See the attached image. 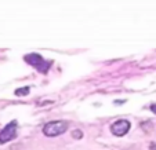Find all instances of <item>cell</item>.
Instances as JSON below:
<instances>
[{
    "label": "cell",
    "instance_id": "6da1fadb",
    "mask_svg": "<svg viewBox=\"0 0 156 150\" xmlns=\"http://www.w3.org/2000/svg\"><path fill=\"white\" fill-rule=\"evenodd\" d=\"M68 123L62 120H57V121H50L43 127V134L48 138H54V136H59L64 132H66L68 130Z\"/></svg>",
    "mask_w": 156,
    "mask_h": 150
},
{
    "label": "cell",
    "instance_id": "7a4b0ae2",
    "mask_svg": "<svg viewBox=\"0 0 156 150\" xmlns=\"http://www.w3.org/2000/svg\"><path fill=\"white\" fill-rule=\"evenodd\" d=\"M24 59L29 65H32L33 68L37 69L40 73H47L48 69H50V65H51L50 62H47L41 55H39V54H28V55H25Z\"/></svg>",
    "mask_w": 156,
    "mask_h": 150
},
{
    "label": "cell",
    "instance_id": "3957f363",
    "mask_svg": "<svg viewBox=\"0 0 156 150\" xmlns=\"http://www.w3.org/2000/svg\"><path fill=\"white\" fill-rule=\"evenodd\" d=\"M15 136H17V121H11L0 131V143H7V142L15 139Z\"/></svg>",
    "mask_w": 156,
    "mask_h": 150
},
{
    "label": "cell",
    "instance_id": "277c9868",
    "mask_svg": "<svg viewBox=\"0 0 156 150\" xmlns=\"http://www.w3.org/2000/svg\"><path fill=\"white\" fill-rule=\"evenodd\" d=\"M130 130L129 120H118L111 125V132L115 136H124Z\"/></svg>",
    "mask_w": 156,
    "mask_h": 150
},
{
    "label": "cell",
    "instance_id": "5b68a950",
    "mask_svg": "<svg viewBox=\"0 0 156 150\" xmlns=\"http://www.w3.org/2000/svg\"><path fill=\"white\" fill-rule=\"evenodd\" d=\"M29 94V87H24V88H18L17 91H15V95H18V97H21V95H28Z\"/></svg>",
    "mask_w": 156,
    "mask_h": 150
},
{
    "label": "cell",
    "instance_id": "8992f818",
    "mask_svg": "<svg viewBox=\"0 0 156 150\" xmlns=\"http://www.w3.org/2000/svg\"><path fill=\"white\" fill-rule=\"evenodd\" d=\"M72 136H73L75 139H82L83 138V132L80 130H75L73 132H72Z\"/></svg>",
    "mask_w": 156,
    "mask_h": 150
},
{
    "label": "cell",
    "instance_id": "52a82bcc",
    "mask_svg": "<svg viewBox=\"0 0 156 150\" xmlns=\"http://www.w3.org/2000/svg\"><path fill=\"white\" fill-rule=\"evenodd\" d=\"M149 150H156V143L155 142H152V143L149 145Z\"/></svg>",
    "mask_w": 156,
    "mask_h": 150
},
{
    "label": "cell",
    "instance_id": "ba28073f",
    "mask_svg": "<svg viewBox=\"0 0 156 150\" xmlns=\"http://www.w3.org/2000/svg\"><path fill=\"white\" fill-rule=\"evenodd\" d=\"M151 110H152L153 113H156V105H152V106H151Z\"/></svg>",
    "mask_w": 156,
    "mask_h": 150
}]
</instances>
